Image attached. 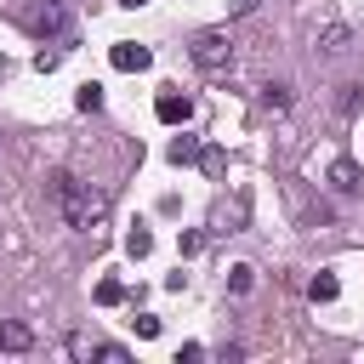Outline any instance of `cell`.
Returning a JSON list of instances; mask_svg holds the SVG:
<instances>
[{"label": "cell", "instance_id": "4", "mask_svg": "<svg viewBox=\"0 0 364 364\" xmlns=\"http://www.w3.org/2000/svg\"><path fill=\"white\" fill-rule=\"evenodd\" d=\"M154 114H159L165 125H188V119H193V102H188L182 91H159V102H154Z\"/></svg>", "mask_w": 364, "mask_h": 364}, {"label": "cell", "instance_id": "8", "mask_svg": "<svg viewBox=\"0 0 364 364\" xmlns=\"http://www.w3.org/2000/svg\"><path fill=\"white\" fill-rule=\"evenodd\" d=\"M290 102H296V91H290L284 80H273V85H262V108H273V114H284Z\"/></svg>", "mask_w": 364, "mask_h": 364}, {"label": "cell", "instance_id": "7", "mask_svg": "<svg viewBox=\"0 0 364 364\" xmlns=\"http://www.w3.org/2000/svg\"><path fill=\"white\" fill-rule=\"evenodd\" d=\"M0 347H6V353H28V347H34V330L17 324V318H6V324H0Z\"/></svg>", "mask_w": 364, "mask_h": 364}, {"label": "cell", "instance_id": "3", "mask_svg": "<svg viewBox=\"0 0 364 364\" xmlns=\"http://www.w3.org/2000/svg\"><path fill=\"white\" fill-rule=\"evenodd\" d=\"M23 28L40 34V40H63L68 34V6L63 0H28L23 6Z\"/></svg>", "mask_w": 364, "mask_h": 364}, {"label": "cell", "instance_id": "5", "mask_svg": "<svg viewBox=\"0 0 364 364\" xmlns=\"http://www.w3.org/2000/svg\"><path fill=\"white\" fill-rule=\"evenodd\" d=\"M148 63H154V51H148V46H131V40H119V46H114V68H119V74H142Z\"/></svg>", "mask_w": 364, "mask_h": 364}, {"label": "cell", "instance_id": "16", "mask_svg": "<svg viewBox=\"0 0 364 364\" xmlns=\"http://www.w3.org/2000/svg\"><path fill=\"white\" fill-rule=\"evenodd\" d=\"M250 284H256V273H250L245 262H239V267H228V290H233V296H245Z\"/></svg>", "mask_w": 364, "mask_h": 364}, {"label": "cell", "instance_id": "19", "mask_svg": "<svg viewBox=\"0 0 364 364\" xmlns=\"http://www.w3.org/2000/svg\"><path fill=\"white\" fill-rule=\"evenodd\" d=\"M131 324H136V336H159V318H154V313H136Z\"/></svg>", "mask_w": 364, "mask_h": 364}, {"label": "cell", "instance_id": "10", "mask_svg": "<svg viewBox=\"0 0 364 364\" xmlns=\"http://www.w3.org/2000/svg\"><path fill=\"white\" fill-rule=\"evenodd\" d=\"M307 296H313V301H336V296H341V284H336V273H313V284H307Z\"/></svg>", "mask_w": 364, "mask_h": 364}, {"label": "cell", "instance_id": "12", "mask_svg": "<svg viewBox=\"0 0 364 364\" xmlns=\"http://www.w3.org/2000/svg\"><path fill=\"white\" fill-rule=\"evenodd\" d=\"M165 154H171V165H188V159H199V142H193V136H176Z\"/></svg>", "mask_w": 364, "mask_h": 364}, {"label": "cell", "instance_id": "15", "mask_svg": "<svg viewBox=\"0 0 364 364\" xmlns=\"http://www.w3.org/2000/svg\"><path fill=\"white\" fill-rule=\"evenodd\" d=\"M125 250H131V256H148V250H154V233H148V228H131V233H125Z\"/></svg>", "mask_w": 364, "mask_h": 364}, {"label": "cell", "instance_id": "2", "mask_svg": "<svg viewBox=\"0 0 364 364\" xmlns=\"http://www.w3.org/2000/svg\"><path fill=\"white\" fill-rule=\"evenodd\" d=\"M188 57H193V68H205V74H228V68H233V40H228L222 28H199V34L188 40Z\"/></svg>", "mask_w": 364, "mask_h": 364}, {"label": "cell", "instance_id": "1", "mask_svg": "<svg viewBox=\"0 0 364 364\" xmlns=\"http://www.w3.org/2000/svg\"><path fill=\"white\" fill-rule=\"evenodd\" d=\"M46 193H51V205L68 216V228H85V233H91V228L108 216V199H102L91 182H80L74 171H51V176H46Z\"/></svg>", "mask_w": 364, "mask_h": 364}, {"label": "cell", "instance_id": "6", "mask_svg": "<svg viewBox=\"0 0 364 364\" xmlns=\"http://www.w3.org/2000/svg\"><path fill=\"white\" fill-rule=\"evenodd\" d=\"M347 46H353V34H347V23H330V28L318 34V46H313V51H318V57H341Z\"/></svg>", "mask_w": 364, "mask_h": 364}, {"label": "cell", "instance_id": "13", "mask_svg": "<svg viewBox=\"0 0 364 364\" xmlns=\"http://www.w3.org/2000/svg\"><path fill=\"white\" fill-rule=\"evenodd\" d=\"M91 358H102V364H125L131 353H125L119 341H91Z\"/></svg>", "mask_w": 364, "mask_h": 364}, {"label": "cell", "instance_id": "11", "mask_svg": "<svg viewBox=\"0 0 364 364\" xmlns=\"http://www.w3.org/2000/svg\"><path fill=\"white\" fill-rule=\"evenodd\" d=\"M336 108H341V114H358V108H364V85H341V91H336Z\"/></svg>", "mask_w": 364, "mask_h": 364}, {"label": "cell", "instance_id": "21", "mask_svg": "<svg viewBox=\"0 0 364 364\" xmlns=\"http://www.w3.org/2000/svg\"><path fill=\"white\" fill-rule=\"evenodd\" d=\"M228 11H233V17H245V11H256V0H228Z\"/></svg>", "mask_w": 364, "mask_h": 364}, {"label": "cell", "instance_id": "14", "mask_svg": "<svg viewBox=\"0 0 364 364\" xmlns=\"http://www.w3.org/2000/svg\"><path fill=\"white\" fill-rule=\"evenodd\" d=\"M74 108H80V114H97V108H102V85H80Z\"/></svg>", "mask_w": 364, "mask_h": 364}, {"label": "cell", "instance_id": "17", "mask_svg": "<svg viewBox=\"0 0 364 364\" xmlns=\"http://www.w3.org/2000/svg\"><path fill=\"white\" fill-rule=\"evenodd\" d=\"M97 301H102V307H119V301H125V284H119V279H102V284H97Z\"/></svg>", "mask_w": 364, "mask_h": 364}, {"label": "cell", "instance_id": "18", "mask_svg": "<svg viewBox=\"0 0 364 364\" xmlns=\"http://www.w3.org/2000/svg\"><path fill=\"white\" fill-rule=\"evenodd\" d=\"M57 63H63V46H51V51H46V46H40V51H34V68H40V74H51V68H57Z\"/></svg>", "mask_w": 364, "mask_h": 364}, {"label": "cell", "instance_id": "22", "mask_svg": "<svg viewBox=\"0 0 364 364\" xmlns=\"http://www.w3.org/2000/svg\"><path fill=\"white\" fill-rule=\"evenodd\" d=\"M119 6H131V11H136V6H148V0H119Z\"/></svg>", "mask_w": 364, "mask_h": 364}, {"label": "cell", "instance_id": "20", "mask_svg": "<svg viewBox=\"0 0 364 364\" xmlns=\"http://www.w3.org/2000/svg\"><path fill=\"white\" fill-rule=\"evenodd\" d=\"M199 358H205V347H199V341H188V347L176 353V364H199Z\"/></svg>", "mask_w": 364, "mask_h": 364}, {"label": "cell", "instance_id": "9", "mask_svg": "<svg viewBox=\"0 0 364 364\" xmlns=\"http://www.w3.org/2000/svg\"><path fill=\"white\" fill-rule=\"evenodd\" d=\"M330 182H336L341 193H353V188H364V176H358V165H353V159H336V165H330Z\"/></svg>", "mask_w": 364, "mask_h": 364}]
</instances>
